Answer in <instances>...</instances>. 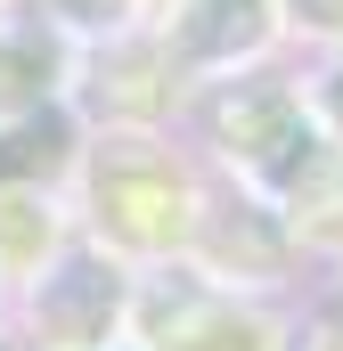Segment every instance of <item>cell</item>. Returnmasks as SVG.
<instances>
[{
    "mask_svg": "<svg viewBox=\"0 0 343 351\" xmlns=\"http://www.w3.org/2000/svg\"><path fill=\"white\" fill-rule=\"evenodd\" d=\"M74 196V221H82L98 245H115L123 262H180L196 245V221H204V180L196 164L172 147L164 131H82V156L66 172Z\"/></svg>",
    "mask_w": 343,
    "mask_h": 351,
    "instance_id": "6da1fadb",
    "label": "cell"
},
{
    "mask_svg": "<svg viewBox=\"0 0 343 351\" xmlns=\"http://www.w3.org/2000/svg\"><path fill=\"white\" fill-rule=\"evenodd\" d=\"M180 123H188V139L237 180V188H254V196H270V204H278L286 180L311 164V147L327 139V123L311 114V90L270 82L261 66H237V74H204V82H188Z\"/></svg>",
    "mask_w": 343,
    "mask_h": 351,
    "instance_id": "7a4b0ae2",
    "label": "cell"
},
{
    "mask_svg": "<svg viewBox=\"0 0 343 351\" xmlns=\"http://www.w3.org/2000/svg\"><path fill=\"white\" fill-rule=\"evenodd\" d=\"M131 343L139 351H286L278 311L261 286L213 278L204 262H147L131 294Z\"/></svg>",
    "mask_w": 343,
    "mask_h": 351,
    "instance_id": "3957f363",
    "label": "cell"
},
{
    "mask_svg": "<svg viewBox=\"0 0 343 351\" xmlns=\"http://www.w3.org/2000/svg\"><path fill=\"white\" fill-rule=\"evenodd\" d=\"M131 294H139V262H123L115 245L74 229L58 262L16 286L8 319L33 335V351H115L131 343Z\"/></svg>",
    "mask_w": 343,
    "mask_h": 351,
    "instance_id": "277c9868",
    "label": "cell"
},
{
    "mask_svg": "<svg viewBox=\"0 0 343 351\" xmlns=\"http://www.w3.org/2000/svg\"><path fill=\"white\" fill-rule=\"evenodd\" d=\"M156 33H164L172 66H180L188 82H204V74L261 66V58L278 49L286 16H278V0H172L164 16H156Z\"/></svg>",
    "mask_w": 343,
    "mask_h": 351,
    "instance_id": "5b68a950",
    "label": "cell"
},
{
    "mask_svg": "<svg viewBox=\"0 0 343 351\" xmlns=\"http://www.w3.org/2000/svg\"><path fill=\"white\" fill-rule=\"evenodd\" d=\"M82 221H74L66 180H0V278H8V294L58 262V245Z\"/></svg>",
    "mask_w": 343,
    "mask_h": 351,
    "instance_id": "8992f818",
    "label": "cell"
},
{
    "mask_svg": "<svg viewBox=\"0 0 343 351\" xmlns=\"http://www.w3.org/2000/svg\"><path fill=\"white\" fill-rule=\"evenodd\" d=\"M278 221H286L294 245H311V254H343V147H335V139H319L311 164L278 188Z\"/></svg>",
    "mask_w": 343,
    "mask_h": 351,
    "instance_id": "52a82bcc",
    "label": "cell"
},
{
    "mask_svg": "<svg viewBox=\"0 0 343 351\" xmlns=\"http://www.w3.org/2000/svg\"><path fill=\"white\" fill-rule=\"evenodd\" d=\"M49 33H66L74 49L82 41H106V33H131V25H147V0H25Z\"/></svg>",
    "mask_w": 343,
    "mask_h": 351,
    "instance_id": "ba28073f",
    "label": "cell"
},
{
    "mask_svg": "<svg viewBox=\"0 0 343 351\" xmlns=\"http://www.w3.org/2000/svg\"><path fill=\"white\" fill-rule=\"evenodd\" d=\"M278 16H286V33L343 49V0H278Z\"/></svg>",
    "mask_w": 343,
    "mask_h": 351,
    "instance_id": "9c48e42d",
    "label": "cell"
},
{
    "mask_svg": "<svg viewBox=\"0 0 343 351\" xmlns=\"http://www.w3.org/2000/svg\"><path fill=\"white\" fill-rule=\"evenodd\" d=\"M311 114L327 123V139L343 147V58L327 66V74H319V82H311Z\"/></svg>",
    "mask_w": 343,
    "mask_h": 351,
    "instance_id": "30bf717a",
    "label": "cell"
},
{
    "mask_svg": "<svg viewBox=\"0 0 343 351\" xmlns=\"http://www.w3.org/2000/svg\"><path fill=\"white\" fill-rule=\"evenodd\" d=\"M0 351H33V335H25L16 319H0Z\"/></svg>",
    "mask_w": 343,
    "mask_h": 351,
    "instance_id": "8fae6325",
    "label": "cell"
},
{
    "mask_svg": "<svg viewBox=\"0 0 343 351\" xmlns=\"http://www.w3.org/2000/svg\"><path fill=\"white\" fill-rule=\"evenodd\" d=\"M8 302H16V294H8V278H0V319H8Z\"/></svg>",
    "mask_w": 343,
    "mask_h": 351,
    "instance_id": "7c38bea8",
    "label": "cell"
},
{
    "mask_svg": "<svg viewBox=\"0 0 343 351\" xmlns=\"http://www.w3.org/2000/svg\"><path fill=\"white\" fill-rule=\"evenodd\" d=\"M115 351H139V343H115Z\"/></svg>",
    "mask_w": 343,
    "mask_h": 351,
    "instance_id": "4fadbf2b",
    "label": "cell"
},
{
    "mask_svg": "<svg viewBox=\"0 0 343 351\" xmlns=\"http://www.w3.org/2000/svg\"><path fill=\"white\" fill-rule=\"evenodd\" d=\"M0 8H16V0H0Z\"/></svg>",
    "mask_w": 343,
    "mask_h": 351,
    "instance_id": "5bb4252c",
    "label": "cell"
}]
</instances>
